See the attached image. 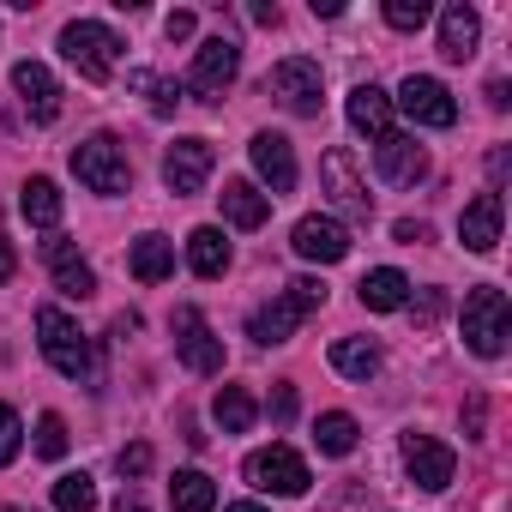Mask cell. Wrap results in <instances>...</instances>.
Instances as JSON below:
<instances>
[{
  "label": "cell",
  "mask_w": 512,
  "mask_h": 512,
  "mask_svg": "<svg viewBox=\"0 0 512 512\" xmlns=\"http://www.w3.org/2000/svg\"><path fill=\"white\" fill-rule=\"evenodd\" d=\"M61 55H67V67H79V79L103 85L115 73V61H121V37L109 25H97V19H73L61 31Z\"/></svg>",
  "instance_id": "obj_1"
},
{
  "label": "cell",
  "mask_w": 512,
  "mask_h": 512,
  "mask_svg": "<svg viewBox=\"0 0 512 512\" xmlns=\"http://www.w3.org/2000/svg\"><path fill=\"white\" fill-rule=\"evenodd\" d=\"M223 217L235 223V229H260L266 217H272V193H260L253 181H223Z\"/></svg>",
  "instance_id": "obj_21"
},
{
  "label": "cell",
  "mask_w": 512,
  "mask_h": 512,
  "mask_svg": "<svg viewBox=\"0 0 512 512\" xmlns=\"http://www.w3.org/2000/svg\"><path fill=\"white\" fill-rule=\"evenodd\" d=\"M13 91L25 97V109H31L37 127H49V121L61 115V85H55V73H49L43 61H19V67H13Z\"/></svg>",
  "instance_id": "obj_15"
},
{
  "label": "cell",
  "mask_w": 512,
  "mask_h": 512,
  "mask_svg": "<svg viewBox=\"0 0 512 512\" xmlns=\"http://www.w3.org/2000/svg\"><path fill=\"white\" fill-rule=\"evenodd\" d=\"M247 482L260 488V494H278V500H302L314 476H308V464L290 446H260V452L247 458Z\"/></svg>",
  "instance_id": "obj_6"
},
{
  "label": "cell",
  "mask_w": 512,
  "mask_h": 512,
  "mask_svg": "<svg viewBox=\"0 0 512 512\" xmlns=\"http://www.w3.org/2000/svg\"><path fill=\"white\" fill-rule=\"evenodd\" d=\"M284 296H290V302H296V308H302V320H308V314H320V308H326V284H320V278H296V284H290V290H284Z\"/></svg>",
  "instance_id": "obj_36"
},
{
  "label": "cell",
  "mask_w": 512,
  "mask_h": 512,
  "mask_svg": "<svg viewBox=\"0 0 512 512\" xmlns=\"http://www.w3.org/2000/svg\"><path fill=\"white\" fill-rule=\"evenodd\" d=\"M464 428H470V434H482V398H470V410H464Z\"/></svg>",
  "instance_id": "obj_43"
},
{
  "label": "cell",
  "mask_w": 512,
  "mask_h": 512,
  "mask_svg": "<svg viewBox=\"0 0 512 512\" xmlns=\"http://www.w3.org/2000/svg\"><path fill=\"white\" fill-rule=\"evenodd\" d=\"M19 446H25V422H19L13 404H0V470L19 458Z\"/></svg>",
  "instance_id": "obj_33"
},
{
  "label": "cell",
  "mask_w": 512,
  "mask_h": 512,
  "mask_svg": "<svg viewBox=\"0 0 512 512\" xmlns=\"http://www.w3.org/2000/svg\"><path fill=\"white\" fill-rule=\"evenodd\" d=\"M386 25L392 31H422L428 25V0H386Z\"/></svg>",
  "instance_id": "obj_34"
},
{
  "label": "cell",
  "mask_w": 512,
  "mask_h": 512,
  "mask_svg": "<svg viewBox=\"0 0 512 512\" xmlns=\"http://www.w3.org/2000/svg\"><path fill=\"white\" fill-rule=\"evenodd\" d=\"M506 332H512L506 296H500L494 284L470 290V296H464V344H470V350H476L482 362H494V356L506 350Z\"/></svg>",
  "instance_id": "obj_3"
},
{
  "label": "cell",
  "mask_w": 512,
  "mask_h": 512,
  "mask_svg": "<svg viewBox=\"0 0 512 512\" xmlns=\"http://www.w3.org/2000/svg\"><path fill=\"white\" fill-rule=\"evenodd\" d=\"M55 512H97V482H91L85 470L61 476V482H55Z\"/></svg>",
  "instance_id": "obj_31"
},
{
  "label": "cell",
  "mask_w": 512,
  "mask_h": 512,
  "mask_svg": "<svg viewBox=\"0 0 512 512\" xmlns=\"http://www.w3.org/2000/svg\"><path fill=\"white\" fill-rule=\"evenodd\" d=\"M404 470H410L416 488L446 494V488H452V470H458V452L440 446L434 434H404Z\"/></svg>",
  "instance_id": "obj_9"
},
{
  "label": "cell",
  "mask_w": 512,
  "mask_h": 512,
  "mask_svg": "<svg viewBox=\"0 0 512 512\" xmlns=\"http://www.w3.org/2000/svg\"><path fill=\"white\" fill-rule=\"evenodd\" d=\"M169 500H175V512H211V506H217V482H211L205 470H175Z\"/></svg>",
  "instance_id": "obj_30"
},
{
  "label": "cell",
  "mask_w": 512,
  "mask_h": 512,
  "mask_svg": "<svg viewBox=\"0 0 512 512\" xmlns=\"http://www.w3.org/2000/svg\"><path fill=\"white\" fill-rule=\"evenodd\" d=\"M344 115H350V127H356V133H368L374 145L392 133V97H386L380 85H356V91H350V103H344Z\"/></svg>",
  "instance_id": "obj_19"
},
{
  "label": "cell",
  "mask_w": 512,
  "mask_h": 512,
  "mask_svg": "<svg viewBox=\"0 0 512 512\" xmlns=\"http://www.w3.org/2000/svg\"><path fill=\"white\" fill-rule=\"evenodd\" d=\"M266 91L290 109V115H320V91H326V73H320V61H308V55H290V61H278L272 73H266Z\"/></svg>",
  "instance_id": "obj_5"
},
{
  "label": "cell",
  "mask_w": 512,
  "mask_h": 512,
  "mask_svg": "<svg viewBox=\"0 0 512 512\" xmlns=\"http://www.w3.org/2000/svg\"><path fill=\"white\" fill-rule=\"evenodd\" d=\"M440 308H446V296H440V290H422V302H416V326H434Z\"/></svg>",
  "instance_id": "obj_39"
},
{
  "label": "cell",
  "mask_w": 512,
  "mask_h": 512,
  "mask_svg": "<svg viewBox=\"0 0 512 512\" xmlns=\"http://www.w3.org/2000/svg\"><path fill=\"white\" fill-rule=\"evenodd\" d=\"M193 25H199L193 13H169V19H163V37H169V43H187V37H193Z\"/></svg>",
  "instance_id": "obj_38"
},
{
  "label": "cell",
  "mask_w": 512,
  "mask_h": 512,
  "mask_svg": "<svg viewBox=\"0 0 512 512\" xmlns=\"http://www.w3.org/2000/svg\"><path fill=\"white\" fill-rule=\"evenodd\" d=\"M500 217H506L500 193H476V199L464 205V217H458L464 247H470V253H494V247H500Z\"/></svg>",
  "instance_id": "obj_17"
},
{
  "label": "cell",
  "mask_w": 512,
  "mask_h": 512,
  "mask_svg": "<svg viewBox=\"0 0 512 512\" xmlns=\"http://www.w3.org/2000/svg\"><path fill=\"white\" fill-rule=\"evenodd\" d=\"M356 416H344V410H326L320 422H314V446L326 452V458H350L356 452Z\"/></svg>",
  "instance_id": "obj_29"
},
{
  "label": "cell",
  "mask_w": 512,
  "mask_h": 512,
  "mask_svg": "<svg viewBox=\"0 0 512 512\" xmlns=\"http://www.w3.org/2000/svg\"><path fill=\"white\" fill-rule=\"evenodd\" d=\"M169 332H175V356H181L193 374H223V338L205 326L199 308H175Z\"/></svg>",
  "instance_id": "obj_7"
},
{
  "label": "cell",
  "mask_w": 512,
  "mask_h": 512,
  "mask_svg": "<svg viewBox=\"0 0 512 512\" xmlns=\"http://www.w3.org/2000/svg\"><path fill=\"white\" fill-rule=\"evenodd\" d=\"M127 85H133V91H145L157 115H169V109L181 103V85H169V79H157V73H145V67H139V73H127Z\"/></svg>",
  "instance_id": "obj_32"
},
{
  "label": "cell",
  "mask_w": 512,
  "mask_h": 512,
  "mask_svg": "<svg viewBox=\"0 0 512 512\" xmlns=\"http://www.w3.org/2000/svg\"><path fill=\"white\" fill-rule=\"evenodd\" d=\"M247 157H253V169L266 175V187H272V199L278 193H290L296 187V151H290V139L284 133H253V145H247Z\"/></svg>",
  "instance_id": "obj_14"
},
{
  "label": "cell",
  "mask_w": 512,
  "mask_h": 512,
  "mask_svg": "<svg viewBox=\"0 0 512 512\" xmlns=\"http://www.w3.org/2000/svg\"><path fill=\"white\" fill-rule=\"evenodd\" d=\"M73 175L91 187V193H133V163H127V151L109 139V133H97V139H85V145H73Z\"/></svg>",
  "instance_id": "obj_2"
},
{
  "label": "cell",
  "mask_w": 512,
  "mask_h": 512,
  "mask_svg": "<svg viewBox=\"0 0 512 512\" xmlns=\"http://www.w3.org/2000/svg\"><path fill=\"white\" fill-rule=\"evenodd\" d=\"M374 163H380V175H386L392 187H410V181L428 175V157H422V145H416L410 133H386V139L374 145Z\"/></svg>",
  "instance_id": "obj_16"
},
{
  "label": "cell",
  "mask_w": 512,
  "mask_h": 512,
  "mask_svg": "<svg viewBox=\"0 0 512 512\" xmlns=\"http://www.w3.org/2000/svg\"><path fill=\"white\" fill-rule=\"evenodd\" d=\"M37 344L55 362V374H67V380H85L91 374V338L61 308H37Z\"/></svg>",
  "instance_id": "obj_4"
},
{
  "label": "cell",
  "mask_w": 512,
  "mask_h": 512,
  "mask_svg": "<svg viewBox=\"0 0 512 512\" xmlns=\"http://www.w3.org/2000/svg\"><path fill=\"white\" fill-rule=\"evenodd\" d=\"M211 416H217V428H223V434H247V428H253V416H260V404H253V392H247V386H217Z\"/></svg>",
  "instance_id": "obj_26"
},
{
  "label": "cell",
  "mask_w": 512,
  "mask_h": 512,
  "mask_svg": "<svg viewBox=\"0 0 512 512\" xmlns=\"http://www.w3.org/2000/svg\"><path fill=\"white\" fill-rule=\"evenodd\" d=\"M127 266H133L139 284H163V278L175 272V241H169V235H139L133 253H127Z\"/></svg>",
  "instance_id": "obj_23"
},
{
  "label": "cell",
  "mask_w": 512,
  "mask_h": 512,
  "mask_svg": "<svg viewBox=\"0 0 512 512\" xmlns=\"http://www.w3.org/2000/svg\"><path fill=\"white\" fill-rule=\"evenodd\" d=\"M476 43H482L476 7H446V13H440V55H446V61H470Z\"/></svg>",
  "instance_id": "obj_22"
},
{
  "label": "cell",
  "mask_w": 512,
  "mask_h": 512,
  "mask_svg": "<svg viewBox=\"0 0 512 512\" xmlns=\"http://www.w3.org/2000/svg\"><path fill=\"white\" fill-rule=\"evenodd\" d=\"M115 470H121V476H145V470H151V446H145V440H133V446H121V458H115Z\"/></svg>",
  "instance_id": "obj_37"
},
{
  "label": "cell",
  "mask_w": 512,
  "mask_h": 512,
  "mask_svg": "<svg viewBox=\"0 0 512 512\" xmlns=\"http://www.w3.org/2000/svg\"><path fill=\"white\" fill-rule=\"evenodd\" d=\"M211 163H217V151H211V139H175L169 151H163V181H169V193H199L205 181H211Z\"/></svg>",
  "instance_id": "obj_11"
},
{
  "label": "cell",
  "mask_w": 512,
  "mask_h": 512,
  "mask_svg": "<svg viewBox=\"0 0 512 512\" xmlns=\"http://www.w3.org/2000/svg\"><path fill=\"white\" fill-rule=\"evenodd\" d=\"M37 452H43V458H67V422H61L55 410L37 422Z\"/></svg>",
  "instance_id": "obj_35"
},
{
  "label": "cell",
  "mask_w": 512,
  "mask_h": 512,
  "mask_svg": "<svg viewBox=\"0 0 512 512\" xmlns=\"http://www.w3.org/2000/svg\"><path fill=\"white\" fill-rule=\"evenodd\" d=\"M272 416H278V422L296 416V386H278V392H272Z\"/></svg>",
  "instance_id": "obj_40"
},
{
  "label": "cell",
  "mask_w": 512,
  "mask_h": 512,
  "mask_svg": "<svg viewBox=\"0 0 512 512\" xmlns=\"http://www.w3.org/2000/svg\"><path fill=\"white\" fill-rule=\"evenodd\" d=\"M235 73H241V49H235V37H211V43H199V55H193V91L211 103V97H223L229 85H235Z\"/></svg>",
  "instance_id": "obj_12"
},
{
  "label": "cell",
  "mask_w": 512,
  "mask_h": 512,
  "mask_svg": "<svg viewBox=\"0 0 512 512\" xmlns=\"http://www.w3.org/2000/svg\"><path fill=\"white\" fill-rule=\"evenodd\" d=\"M290 247L302 253V260H314V266H338V260H350V229L338 217H302Z\"/></svg>",
  "instance_id": "obj_13"
},
{
  "label": "cell",
  "mask_w": 512,
  "mask_h": 512,
  "mask_svg": "<svg viewBox=\"0 0 512 512\" xmlns=\"http://www.w3.org/2000/svg\"><path fill=\"white\" fill-rule=\"evenodd\" d=\"M13 272H19V260H13V241H7V235H0V284H7Z\"/></svg>",
  "instance_id": "obj_42"
},
{
  "label": "cell",
  "mask_w": 512,
  "mask_h": 512,
  "mask_svg": "<svg viewBox=\"0 0 512 512\" xmlns=\"http://www.w3.org/2000/svg\"><path fill=\"white\" fill-rule=\"evenodd\" d=\"M187 266H193L199 278H223V272H229V241H223L217 223H199V229L187 235Z\"/></svg>",
  "instance_id": "obj_24"
},
{
  "label": "cell",
  "mask_w": 512,
  "mask_h": 512,
  "mask_svg": "<svg viewBox=\"0 0 512 512\" xmlns=\"http://www.w3.org/2000/svg\"><path fill=\"white\" fill-rule=\"evenodd\" d=\"M43 253H49V272H55V290H61V296H73V302L97 296V278H91V266L79 260V247H73V241H61V235H55Z\"/></svg>",
  "instance_id": "obj_18"
},
{
  "label": "cell",
  "mask_w": 512,
  "mask_h": 512,
  "mask_svg": "<svg viewBox=\"0 0 512 512\" xmlns=\"http://www.w3.org/2000/svg\"><path fill=\"white\" fill-rule=\"evenodd\" d=\"M7 512H25V506H7Z\"/></svg>",
  "instance_id": "obj_46"
},
{
  "label": "cell",
  "mask_w": 512,
  "mask_h": 512,
  "mask_svg": "<svg viewBox=\"0 0 512 512\" xmlns=\"http://www.w3.org/2000/svg\"><path fill=\"white\" fill-rule=\"evenodd\" d=\"M19 211H25L37 229H55V223H61V187H55L49 175H31V181H25V199H19Z\"/></svg>",
  "instance_id": "obj_28"
},
{
  "label": "cell",
  "mask_w": 512,
  "mask_h": 512,
  "mask_svg": "<svg viewBox=\"0 0 512 512\" xmlns=\"http://www.w3.org/2000/svg\"><path fill=\"white\" fill-rule=\"evenodd\" d=\"M320 181H326V193H332V205H338L344 217H356V223L374 217V193H368V181L356 175L350 151H326V157H320Z\"/></svg>",
  "instance_id": "obj_8"
},
{
  "label": "cell",
  "mask_w": 512,
  "mask_h": 512,
  "mask_svg": "<svg viewBox=\"0 0 512 512\" xmlns=\"http://www.w3.org/2000/svg\"><path fill=\"white\" fill-rule=\"evenodd\" d=\"M296 326H302V308H296L290 296H272V302L253 308L247 338H253V344H290V332H296Z\"/></svg>",
  "instance_id": "obj_20"
},
{
  "label": "cell",
  "mask_w": 512,
  "mask_h": 512,
  "mask_svg": "<svg viewBox=\"0 0 512 512\" xmlns=\"http://www.w3.org/2000/svg\"><path fill=\"white\" fill-rule=\"evenodd\" d=\"M332 368H338L344 380H362V386H368V380L380 374V350H374L368 338H338V344H332Z\"/></svg>",
  "instance_id": "obj_27"
},
{
  "label": "cell",
  "mask_w": 512,
  "mask_h": 512,
  "mask_svg": "<svg viewBox=\"0 0 512 512\" xmlns=\"http://www.w3.org/2000/svg\"><path fill=\"white\" fill-rule=\"evenodd\" d=\"M115 512H145V500H133V494H121V506Z\"/></svg>",
  "instance_id": "obj_44"
},
{
  "label": "cell",
  "mask_w": 512,
  "mask_h": 512,
  "mask_svg": "<svg viewBox=\"0 0 512 512\" xmlns=\"http://www.w3.org/2000/svg\"><path fill=\"white\" fill-rule=\"evenodd\" d=\"M398 109H404L416 127H452V121H458L452 91H446L440 79H428V73H410V79L398 85Z\"/></svg>",
  "instance_id": "obj_10"
},
{
  "label": "cell",
  "mask_w": 512,
  "mask_h": 512,
  "mask_svg": "<svg viewBox=\"0 0 512 512\" xmlns=\"http://www.w3.org/2000/svg\"><path fill=\"white\" fill-rule=\"evenodd\" d=\"M356 296H362V308H368V314H392V308H404V302H410V278H404V272H392V266H380V272H368V278L356 284Z\"/></svg>",
  "instance_id": "obj_25"
},
{
  "label": "cell",
  "mask_w": 512,
  "mask_h": 512,
  "mask_svg": "<svg viewBox=\"0 0 512 512\" xmlns=\"http://www.w3.org/2000/svg\"><path fill=\"white\" fill-rule=\"evenodd\" d=\"M392 235H398V241H410V247H416V241H428V223H410V217H404V223H398V229H392Z\"/></svg>",
  "instance_id": "obj_41"
},
{
  "label": "cell",
  "mask_w": 512,
  "mask_h": 512,
  "mask_svg": "<svg viewBox=\"0 0 512 512\" xmlns=\"http://www.w3.org/2000/svg\"><path fill=\"white\" fill-rule=\"evenodd\" d=\"M223 512H266V506H253V500H241V506H223Z\"/></svg>",
  "instance_id": "obj_45"
}]
</instances>
